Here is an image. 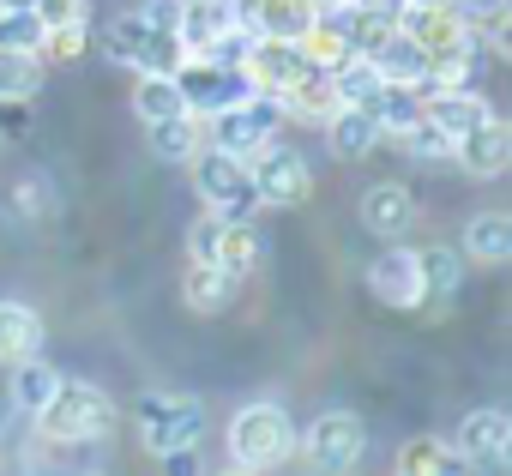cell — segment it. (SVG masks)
<instances>
[{"label": "cell", "mask_w": 512, "mask_h": 476, "mask_svg": "<svg viewBox=\"0 0 512 476\" xmlns=\"http://www.w3.org/2000/svg\"><path fill=\"white\" fill-rule=\"evenodd\" d=\"M247 175H253V199H260V205H278V211H290V205H302V199L314 193L308 157H302L296 145H278V139H266L260 151L247 157Z\"/></svg>", "instance_id": "cell-6"}, {"label": "cell", "mask_w": 512, "mask_h": 476, "mask_svg": "<svg viewBox=\"0 0 512 476\" xmlns=\"http://www.w3.org/2000/svg\"><path fill=\"white\" fill-rule=\"evenodd\" d=\"M368 290H374V302H386V308H416V302H422V266H416V254H410V248H386V254L368 266Z\"/></svg>", "instance_id": "cell-13"}, {"label": "cell", "mask_w": 512, "mask_h": 476, "mask_svg": "<svg viewBox=\"0 0 512 476\" xmlns=\"http://www.w3.org/2000/svg\"><path fill=\"white\" fill-rule=\"evenodd\" d=\"M422 115L440 127V133H464V127H476V121H488V103L470 91V85H428L422 91Z\"/></svg>", "instance_id": "cell-15"}, {"label": "cell", "mask_w": 512, "mask_h": 476, "mask_svg": "<svg viewBox=\"0 0 512 476\" xmlns=\"http://www.w3.org/2000/svg\"><path fill=\"white\" fill-rule=\"evenodd\" d=\"M145 127H151V151H157L163 163H187V157L205 145V127H199V115H193V109L163 115V121H145Z\"/></svg>", "instance_id": "cell-22"}, {"label": "cell", "mask_w": 512, "mask_h": 476, "mask_svg": "<svg viewBox=\"0 0 512 476\" xmlns=\"http://www.w3.org/2000/svg\"><path fill=\"white\" fill-rule=\"evenodd\" d=\"M452 7L464 13L470 31H476V25H482V31H500V25H506V0H452Z\"/></svg>", "instance_id": "cell-34"}, {"label": "cell", "mask_w": 512, "mask_h": 476, "mask_svg": "<svg viewBox=\"0 0 512 476\" xmlns=\"http://www.w3.org/2000/svg\"><path fill=\"white\" fill-rule=\"evenodd\" d=\"M13 7H31V0H0V13H13Z\"/></svg>", "instance_id": "cell-36"}, {"label": "cell", "mask_w": 512, "mask_h": 476, "mask_svg": "<svg viewBox=\"0 0 512 476\" xmlns=\"http://www.w3.org/2000/svg\"><path fill=\"white\" fill-rule=\"evenodd\" d=\"M338 109V85L332 67H308L290 91H278V115H302V121H326Z\"/></svg>", "instance_id": "cell-18"}, {"label": "cell", "mask_w": 512, "mask_h": 476, "mask_svg": "<svg viewBox=\"0 0 512 476\" xmlns=\"http://www.w3.org/2000/svg\"><path fill=\"white\" fill-rule=\"evenodd\" d=\"M175 85H181V103H187L193 115H199V109L211 115V109H223V103H241V97L253 91V85L241 79V67L229 73V67H223V61H211V55H193V61L181 55V67H175Z\"/></svg>", "instance_id": "cell-9"}, {"label": "cell", "mask_w": 512, "mask_h": 476, "mask_svg": "<svg viewBox=\"0 0 512 476\" xmlns=\"http://www.w3.org/2000/svg\"><path fill=\"white\" fill-rule=\"evenodd\" d=\"M464 254H470V260H482V266H506V254H512L506 211H482V217L470 223V235H464Z\"/></svg>", "instance_id": "cell-25"}, {"label": "cell", "mask_w": 512, "mask_h": 476, "mask_svg": "<svg viewBox=\"0 0 512 476\" xmlns=\"http://www.w3.org/2000/svg\"><path fill=\"white\" fill-rule=\"evenodd\" d=\"M229 13L247 37H302L314 25V0H229Z\"/></svg>", "instance_id": "cell-11"}, {"label": "cell", "mask_w": 512, "mask_h": 476, "mask_svg": "<svg viewBox=\"0 0 512 476\" xmlns=\"http://www.w3.org/2000/svg\"><path fill=\"white\" fill-rule=\"evenodd\" d=\"M392 139H398L410 157H452V133H440L428 115H416V121H410L404 133H392Z\"/></svg>", "instance_id": "cell-31"}, {"label": "cell", "mask_w": 512, "mask_h": 476, "mask_svg": "<svg viewBox=\"0 0 512 476\" xmlns=\"http://www.w3.org/2000/svg\"><path fill=\"white\" fill-rule=\"evenodd\" d=\"M235 284H241V278H229L223 266L193 260V266H187V278H181V302H187L193 314H223V308L235 302Z\"/></svg>", "instance_id": "cell-21"}, {"label": "cell", "mask_w": 512, "mask_h": 476, "mask_svg": "<svg viewBox=\"0 0 512 476\" xmlns=\"http://www.w3.org/2000/svg\"><path fill=\"white\" fill-rule=\"evenodd\" d=\"M398 7H404V0H398Z\"/></svg>", "instance_id": "cell-37"}, {"label": "cell", "mask_w": 512, "mask_h": 476, "mask_svg": "<svg viewBox=\"0 0 512 476\" xmlns=\"http://www.w3.org/2000/svg\"><path fill=\"white\" fill-rule=\"evenodd\" d=\"M290 452H296V428H290V416L278 404H247V410H235V422H229V458L241 470H272Z\"/></svg>", "instance_id": "cell-2"}, {"label": "cell", "mask_w": 512, "mask_h": 476, "mask_svg": "<svg viewBox=\"0 0 512 476\" xmlns=\"http://www.w3.org/2000/svg\"><path fill=\"white\" fill-rule=\"evenodd\" d=\"M199 434H205V404L199 398H175V392L139 398V440H145V452L181 458V452L199 446Z\"/></svg>", "instance_id": "cell-4"}, {"label": "cell", "mask_w": 512, "mask_h": 476, "mask_svg": "<svg viewBox=\"0 0 512 476\" xmlns=\"http://www.w3.org/2000/svg\"><path fill=\"white\" fill-rule=\"evenodd\" d=\"M37 428H43L49 440L79 446V440H97V434H109V428H115V404H109V392H103V386L61 380V386H55V398L37 410Z\"/></svg>", "instance_id": "cell-1"}, {"label": "cell", "mask_w": 512, "mask_h": 476, "mask_svg": "<svg viewBox=\"0 0 512 476\" xmlns=\"http://www.w3.org/2000/svg\"><path fill=\"white\" fill-rule=\"evenodd\" d=\"M31 13L43 19V31H55V25H85L91 0H31Z\"/></svg>", "instance_id": "cell-33"}, {"label": "cell", "mask_w": 512, "mask_h": 476, "mask_svg": "<svg viewBox=\"0 0 512 476\" xmlns=\"http://www.w3.org/2000/svg\"><path fill=\"white\" fill-rule=\"evenodd\" d=\"M235 31V13L229 0H181V19H175V37L187 55H211L223 37Z\"/></svg>", "instance_id": "cell-14"}, {"label": "cell", "mask_w": 512, "mask_h": 476, "mask_svg": "<svg viewBox=\"0 0 512 476\" xmlns=\"http://www.w3.org/2000/svg\"><path fill=\"white\" fill-rule=\"evenodd\" d=\"M55 386H61V374H55V368H43L37 356H25V362H19V374H13V404H19L25 416H37V410L55 398Z\"/></svg>", "instance_id": "cell-28"}, {"label": "cell", "mask_w": 512, "mask_h": 476, "mask_svg": "<svg viewBox=\"0 0 512 476\" xmlns=\"http://www.w3.org/2000/svg\"><path fill=\"white\" fill-rule=\"evenodd\" d=\"M145 31H151V25H145L139 13H121V19L109 25V43H103V49H109L121 67H133V61H139V43H145Z\"/></svg>", "instance_id": "cell-32"}, {"label": "cell", "mask_w": 512, "mask_h": 476, "mask_svg": "<svg viewBox=\"0 0 512 476\" xmlns=\"http://www.w3.org/2000/svg\"><path fill=\"white\" fill-rule=\"evenodd\" d=\"M452 157L476 175V181H488V175H506V157H512V139H506V127H500V115H488V121H476V127H464L458 139H452Z\"/></svg>", "instance_id": "cell-12"}, {"label": "cell", "mask_w": 512, "mask_h": 476, "mask_svg": "<svg viewBox=\"0 0 512 476\" xmlns=\"http://www.w3.org/2000/svg\"><path fill=\"white\" fill-rule=\"evenodd\" d=\"M362 223H368L374 235H386V242H398V235L416 223V199H410V187H398V181L368 187V193H362Z\"/></svg>", "instance_id": "cell-17"}, {"label": "cell", "mask_w": 512, "mask_h": 476, "mask_svg": "<svg viewBox=\"0 0 512 476\" xmlns=\"http://www.w3.org/2000/svg\"><path fill=\"white\" fill-rule=\"evenodd\" d=\"M326 133H332V151H338L344 163H356V157H368V151L380 145V121H374L368 109H350V103H338V109L326 115Z\"/></svg>", "instance_id": "cell-20"}, {"label": "cell", "mask_w": 512, "mask_h": 476, "mask_svg": "<svg viewBox=\"0 0 512 476\" xmlns=\"http://www.w3.org/2000/svg\"><path fill=\"white\" fill-rule=\"evenodd\" d=\"M181 55H187V49H181V37H175V31H145V43H139V61H133V67H139V73H175V67H181Z\"/></svg>", "instance_id": "cell-29"}, {"label": "cell", "mask_w": 512, "mask_h": 476, "mask_svg": "<svg viewBox=\"0 0 512 476\" xmlns=\"http://www.w3.org/2000/svg\"><path fill=\"white\" fill-rule=\"evenodd\" d=\"M187 254L205 260V266H223L229 278H247L253 266H260L266 248H260V229H253V217H223V211H211V217L193 223Z\"/></svg>", "instance_id": "cell-3"}, {"label": "cell", "mask_w": 512, "mask_h": 476, "mask_svg": "<svg viewBox=\"0 0 512 476\" xmlns=\"http://www.w3.org/2000/svg\"><path fill=\"white\" fill-rule=\"evenodd\" d=\"M458 458L476 470H506V416L500 410H476L458 428Z\"/></svg>", "instance_id": "cell-16"}, {"label": "cell", "mask_w": 512, "mask_h": 476, "mask_svg": "<svg viewBox=\"0 0 512 476\" xmlns=\"http://www.w3.org/2000/svg\"><path fill=\"white\" fill-rule=\"evenodd\" d=\"M272 127H278V97H266V91H247L241 103L211 109V145H223L235 157H253L272 139Z\"/></svg>", "instance_id": "cell-8"}, {"label": "cell", "mask_w": 512, "mask_h": 476, "mask_svg": "<svg viewBox=\"0 0 512 476\" xmlns=\"http://www.w3.org/2000/svg\"><path fill=\"white\" fill-rule=\"evenodd\" d=\"M398 470L404 476H440V470H470L446 440H434V434H422V440H404V452H398Z\"/></svg>", "instance_id": "cell-27"}, {"label": "cell", "mask_w": 512, "mask_h": 476, "mask_svg": "<svg viewBox=\"0 0 512 476\" xmlns=\"http://www.w3.org/2000/svg\"><path fill=\"white\" fill-rule=\"evenodd\" d=\"M193 187H199V199L211 205V211H223V217H253V175H247V157H235V151H223V145H199L193 157Z\"/></svg>", "instance_id": "cell-5"}, {"label": "cell", "mask_w": 512, "mask_h": 476, "mask_svg": "<svg viewBox=\"0 0 512 476\" xmlns=\"http://www.w3.org/2000/svg\"><path fill=\"white\" fill-rule=\"evenodd\" d=\"M187 103H181V85H175V73H139V85H133V115L139 121H163V115H181Z\"/></svg>", "instance_id": "cell-26"}, {"label": "cell", "mask_w": 512, "mask_h": 476, "mask_svg": "<svg viewBox=\"0 0 512 476\" xmlns=\"http://www.w3.org/2000/svg\"><path fill=\"white\" fill-rule=\"evenodd\" d=\"M43 91V55L37 49H0V103H25Z\"/></svg>", "instance_id": "cell-24"}, {"label": "cell", "mask_w": 512, "mask_h": 476, "mask_svg": "<svg viewBox=\"0 0 512 476\" xmlns=\"http://www.w3.org/2000/svg\"><path fill=\"white\" fill-rule=\"evenodd\" d=\"M416 266H422V314H440L446 302H452V290H458V278H464V254L458 248H422L416 254Z\"/></svg>", "instance_id": "cell-19"}, {"label": "cell", "mask_w": 512, "mask_h": 476, "mask_svg": "<svg viewBox=\"0 0 512 476\" xmlns=\"http://www.w3.org/2000/svg\"><path fill=\"white\" fill-rule=\"evenodd\" d=\"M151 31H175V19H181V0H145V13H139Z\"/></svg>", "instance_id": "cell-35"}, {"label": "cell", "mask_w": 512, "mask_h": 476, "mask_svg": "<svg viewBox=\"0 0 512 476\" xmlns=\"http://www.w3.org/2000/svg\"><path fill=\"white\" fill-rule=\"evenodd\" d=\"M362 416L356 410H326L314 428H308V440H302V452H308V464L314 470H350L356 458H362Z\"/></svg>", "instance_id": "cell-10"}, {"label": "cell", "mask_w": 512, "mask_h": 476, "mask_svg": "<svg viewBox=\"0 0 512 476\" xmlns=\"http://www.w3.org/2000/svg\"><path fill=\"white\" fill-rule=\"evenodd\" d=\"M43 19L31 7H13V13H0V49H37L43 55Z\"/></svg>", "instance_id": "cell-30"}, {"label": "cell", "mask_w": 512, "mask_h": 476, "mask_svg": "<svg viewBox=\"0 0 512 476\" xmlns=\"http://www.w3.org/2000/svg\"><path fill=\"white\" fill-rule=\"evenodd\" d=\"M241 79L253 85V91H266V97H278V91H290L314 61H308V49H302V37H247V49H241Z\"/></svg>", "instance_id": "cell-7"}, {"label": "cell", "mask_w": 512, "mask_h": 476, "mask_svg": "<svg viewBox=\"0 0 512 476\" xmlns=\"http://www.w3.org/2000/svg\"><path fill=\"white\" fill-rule=\"evenodd\" d=\"M43 350V320L25 302H0V362H25Z\"/></svg>", "instance_id": "cell-23"}]
</instances>
